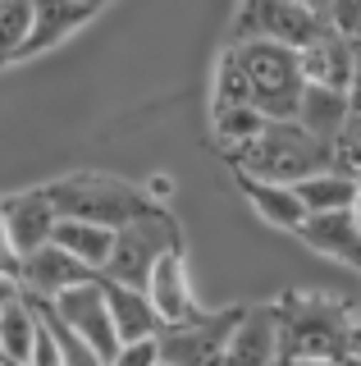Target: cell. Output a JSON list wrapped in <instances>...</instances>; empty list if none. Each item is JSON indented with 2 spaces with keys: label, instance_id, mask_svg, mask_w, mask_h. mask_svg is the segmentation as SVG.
<instances>
[{
  "label": "cell",
  "instance_id": "28",
  "mask_svg": "<svg viewBox=\"0 0 361 366\" xmlns=\"http://www.w3.org/2000/svg\"><path fill=\"white\" fill-rule=\"evenodd\" d=\"M32 366H64V357H60V348H55V339H51V330H46V320H41V335H37V348H32Z\"/></svg>",
  "mask_w": 361,
  "mask_h": 366
},
{
  "label": "cell",
  "instance_id": "38",
  "mask_svg": "<svg viewBox=\"0 0 361 366\" xmlns=\"http://www.w3.org/2000/svg\"><path fill=\"white\" fill-rule=\"evenodd\" d=\"M0 366H9V362H5V348H0Z\"/></svg>",
  "mask_w": 361,
  "mask_h": 366
},
{
  "label": "cell",
  "instance_id": "33",
  "mask_svg": "<svg viewBox=\"0 0 361 366\" xmlns=\"http://www.w3.org/2000/svg\"><path fill=\"white\" fill-rule=\"evenodd\" d=\"M298 5H307V9H315V14H320V19H330L334 0H298Z\"/></svg>",
  "mask_w": 361,
  "mask_h": 366
},
{
  "label": "cell",
  "instance_id": "21",
  "mask_svg": "<svg viewBox=\"0 0 361 366\" xmlns=\"http://www.w3.org/2000/svg\"><path fill=\"white\" fill-rule=\"evenodd\" d=\"M270 114L256 110V106H210V137L224 156H238L247 142L265 133Z\"/></svg>",
  "mask_w": 361,
  "mask_h": 366
},
{
  "label": "cell",
  "instance_id": "7",
  "mask_svg": "<svg viewBox=\"0 0 361 366\" xmlns=\"http://www.w3.org/2000/svg\"><path fill=\"white\" fill-rule=\"evenodd\" d=\"M243 307H220V312H206L193 325H174L165 330L161 339V362L169 366H224L229 357V335L238 325Z\"/></svg>",
  "mask_w": 361,
  "mask_h": 366
},
{
  "label": "cell",
  "instance_id": "19",
  "mask_svg": "<svg viewBox=\"0 0 361 366\" xmlns=\"http://www.w3.org/2000/svg\"><path fill=\"white\" fill-rule=\"evenodd\" d=\"M51 243H60L69 257H78L83 266H92L101 274V270H106V261H110V252H115V229L96 224V220H78V215H60Z\"/></svg>",
  "mask_w": 361,
  "mask_h": 366
},
{
  "label": "cell",
  "instance_id": "18",
  "mask_svg": "<svg viewBox=\"0 0 361 366\" xmlns=\"http://www.w3.org/2000/svg\"><path fill=\"white\" fill-rule=\"evenodd\" d=\"M41 335V307L28 293H19L14 302L0 312V348H5L9 366H32V348Z\"/></svg>",
  "mask_w": 361,
  "mask_h": 366
},
{
  "label": "cell",
  "instance_id": "15",
  "mask_svg": "<svg viewBox=\"0 0 361 366\" xmlns=\"http://www.w3.org/2000/svg\"><path fill=\"white\" fill-rule=\"evenodd\" d=\"M357 41L338 28H325L311 46H302L298 60H302V78L315 87H334V92H347L352 83V69H357Z\"/></svg>",
  "mask_w": 361,
  "mask_h": 366
},
{
  "label": "cell",
  "instance_id": "32",
  "mask_svg": "<svg viewBox=\"0 0 361 366\" xmlns=\"http://www.w3.org/2000/svg\"><path fill=\"white\" fill-rule=\"evenodd\" d=\"M347 362V357H343ZM343 362H334V357H284L279 366H343Z\"/></svg>",
  "mask_w": 361,
  "mask_h": 366
},
{
  "label": "cell",
  "instance_id": "12",
  "mask_svg": "<svg viewBox=\"0 0 361 366\" xmlns=\"http://www.w3.org/2000/svg\"><path fill=\"white\" fill-rule=\"evenodd\" d=\"M83 280H96L92 266H83L78 257H69L60 243H46L37 252H28L24 261H19V284H24L28 297H37V302H51V297H60L64 289H73V284Z\"/></svg>",
  "mask_w": 361,
  "mask_h": 366
},
{
  "label": "cell",
  "instance_id": "13",
  "mask_svg": "<svg viewBox=\"0 0 361 366\" xmlns=\"http://www.w3.org/2000/svg\"><path fill=\"white\" fill-rule=\"evenodd\" d=\"M302 247H311L315 257L325 261H338V266L357 270L361 274V224L352 220V211H320V215H307L298 234Z\"/></svg>",
  "mask_w": 361,
  "mask_h": 366
},
{
  "label": "cell",
  "instance_id": "27",
  "mask_svg": "<svg viewBox=\"0 0 361 366\" xmlns=\"http://www.w3.org/2000/svg\"><path fill=\"white\" fill-rule=\"evenodd\" d=\"M156 362H161V343H156V339H142V343H123V348L106 366H156Z\"/></svg>",
  "mask_w": 361,
  "mask_h": 366
},
{
  "label": "cell",
  "instance_id": "14",
  "mask_svg": "<svg viewBox=\"0 0 361 366\" xmlns=\"http://www.w3.org/2000/svg\"><path fill=\"white\" fill-rule=\"evenodd\" d=\"M233 183H238L243 202L261 215V224L279 229V234H298L302 220H307V202L298 197V183H275V179H256L233 169Z\"/></svg>",
  "mask_w": 361,
  "mask_h": 366
},
{
  "label": "cell",
  "instance_id": "34",
  "mask_svg": "<svg viewBox=\"0 0 361 366\" xmlns=\"http://www.w3.org/2000/svg\"><path fill=\"white\" fill-rule=\"evenodd\" d=\"M347 357H361V320H357V330H352V352Z\"/></svg>",
  "mask_w": 361,
  "mask_h": 366
},
{
  "label": "cell",
  "instance_id": "8",
  "mask_svg": "<svg viewBox=\"0 0 361 366\" xmlns=\"http://www.w3.org/2000/svg\"><path fill=\"white\" fill-rule=\"evenodd\" d=\"M46 307H51V312L60 316L69 330H78V335L92 343V348H96L106 362L123 348L119 325H115V316H110V302H106V284H101V274H96V280L73 284V289H64L60 297H51Z\"/></svg>",
  "mask_w": 361,
  "mask_h": 366
},
{
  "label": "cell",
  "instance_id": "23",
  "mask_svg": "<svg viewBox=\"0 0 361 366\" xmlns=\"http://www.w3.org/2000/svg\"><path fill=\"white\" fill-rule=\"evenodd\" d=\"M210 106H252V83H247V69L238 60L233 46H224L215 74H210Z\"/></svg>",
  "mask_w": 361,
  "mask_h": 366
},
{
  "label": "cell",
  "instance_id": "30",
  "mask_svg": "<svg viewBox=\"0 0 361 366\" xmlns=\"http://www.w3.org/2000/svg\"><path fill=\"white\" fill-rule=\"evenodd\" d=\"M361 51V46H357ZM347 110L361 119V55H357V69H352V83H347Z\"/></svg>",
  "mask_w": 361,
  "mask_h": 366
},
{
  "label": "cell",
  "instance_id": "9",
  "mask_svg": "<svg viewBox=\"0 0 361 366\" xmlns=\"http://www.w3.org/2000/svg\"><path fill=\"white\" fill-rule=\"evenodd\" d=\"M146 297L156 302V312H161L165 330L193 325V320H201V316L210 312V307L197 297V289H193V274H188V252H183V247L165 252V257L156 261L151 280H146Z\"/></svg>",
  "mask_w": 361,
  "mask_h": 366
},
{
  "label": "cell",
  "instance_id": "24",
  "mask_svg": "<svg viewBox=\"0 0 361 366\" xmlns=\"http://www.w3.org/2000/svg\"><path fill=\"white\" fill-rule=\"evenodd\" d=\"M32 32V0H0V69L24 60Z\"/></svg>",
  "mask_w": 361,
  "mask_h": 366
},
{
  "label": "cell",
  "instance_id": "4",
  "mask_svg": "<svg viewBox=\"0 0 361 366\" xmlns=\"http://www.w3.org/2000/svg\"><path fill=\"white\" fill-rule=\"evenodd\" d=\"M229 46L238 51V60L247 69L252 106L265 110L270 119H298L302 92H307L298 51H293V46H279V41H229Z\"/></svg>",
  "mask_w": 361,
  "mask_h": 366
},
{
  "label": "cell",
  "instance_id": "16",
  "mask_svg": "<svg viewBox=\"0 0 361 366\" xmlns=\"http://www.w3.org/2000/svg\"><path fill=\"white\" fill-rule=\"evenodd\" d=\"M96 14L101 9L83 5V0H32V32H28V46H24V60L55 51V46L69 41L73 32H83Z\"/></svg>",
  "mask_w": 361,
  "mask_h": 366
},
{
  "label": "cell",
  "instance_id": "40",
  "mask_svg": "<svg viewBox=\"0 0 361 366\" xmlns=\"http://www.w3.org/2000/svg\"><path fill=\"white\" fill-rule=\"evenodd\" d=\"M357 46H361V32H357Z\"/></svg>",
  "mask_w": 361,
  "mask_h": 366
},
{
  "label": "cell",
  "instance_id": "1",
  "mask_svg": "<svg viewBox=\"0 0 361 366\" xmlns=\"http://www.w3.org/2000/svg\"><path fill=\"white\" fill-rule=\"evenodd\" d=\"M275 302H279V325H284V357L343 362L352 352V330L361 320L357 302L320 289H288Z\"/></svg>",
  "mask_w": 361,
  "mask_h": 366
},
{
  "label": "cell",
  "instance_id": "2",
  "mask_svg": "<svg viewBox=\"0 0 361 366\" xmlns=\"http://www.w3.org/2000/svg\"><path fill=\"white\" fill-rule=\"evenodd\" d=\"M51 202L60 215H78V220H96L110 229H123L142 215L161 211V197L142 183H128L119 174H101V169H73V174H60L46 183Z\"/></svg>",
  "mask_w": 361,
  "mask_h": 366
},
{
  "label": "cell",
  "instance_id": "10",
  "mask_svg": "<svg viewBox=\"0 0 361 366\" xmlns=\"http://www.w3.org/2000/svg\"><path fill=\"white\" fill-rule=\"evenodd\" d=\"M284 362V325H279V302H252L243 307L238 325L229 335V357L224 366H279Z\"/></svg>",
  "mask_w": 361,
  "mask_h": 366
},
{
  "label": "cell",
  "instance_id": "25",
  "mask_svg": "<svg viewBox=\"0 0 361 366\" xmlns=\"http://www.w3.org/2000/svg\"><path fill=\"white\" fill-rule=\"evenodd\" d=\"M32 302H37V297H32ZM37 307H41V320H46V330H51L55 348H60L64 366H106V357H101V352L92 348V343H87L83 335H78V330H69V325H64V320L55 316L46 302H37Z\"/></svg>",
  "mask_w": 361,
  "mask_h": 366
},
{
  "label": "cell",
  "instance_id": "22",
  "mask_svg": "<svg viewBox=\"0 0 361 366\" xmlns=\"http://www.w3.org/2000/svg\"><path fill=\"white\" fill-rule=\"evenodd\" d=\"M298 197L307 202V215H320V211H352V197H357V179L338 174V169H315L298 183Z\"/></svg>",
  "mask_w": 361,
  "mask_h": 366
},
{
  "label": "cell",
  "instance_id": "36",
  "mask_svg": "<svg viewBox=\"0 0 361 366\" xmlns=\"http://www.w3.org/2000/svg\"><path fill=\"white\" fill-rule=\"evenodd\" d=\"M83 5H96V9H106V5H110V0H83Z\"/></svg>",
  "mask_w": 361,
  "mask_h": 366
},
{
  "label": "cell",
  "instance_id": "39",
  "mask_svg": "<svg viewBox=\"0 0 361 366\" xmlns=\"http://www.w3.org/2000/svg\"><path fill=\"white\" fill-rule=\"evenodd\" d=\"M156 366H169V362H156Z\"/></svg>",
  "mask_w": 361,
  "mask_h": 366
},
{
  "label": "cell",
  "instance_id": "29",
  "mask_svg": "<svg viewBox=\"0 0 361 366\" xmlns=\"http://www.w3.org/2000/svg\"><path fill=\"white\" fill-rule=\"evenodd\" d=\"M0 274H14L19 280V252H14V243H9V234H5V220H0Z\"/></svg>",
  "mask_w": 361,
  "mask_h": 366
},
{
  "label": "cell",
  "instance_id": "5",
  "mask_svg": "<svg viewBox=\"0 0 361 366\" xmlns=\"http://www.w3.org/2000/svg\"><path fill=\"white\" fill-rule=\"evenodd\" d=\"M174 247H183V224L169 215V206H161V211H151V215H142V220L115 229V252H110L101 280H119V284H138V289H146L156 261H161L165 252H174Z\"/></svg>",
  "mask_w": 361,
  "mask_h": 366
},
{
  "label": "cell",
  "instance_id": "35",
  "mask_svg": "<svg viewBox=\"0 0 361 366\" xmlns=\"http://www.w3.org/2000/svg\"><path fill=\"white\" fill-rule=\"evenodd\" d=\"M352 220L361 224V179H357V197H352Z\"/></svg>",
  "mask_w": 361,
  "mask_h": 366
},
{
  "label": "cell",
  "instance_id": "3",
  "mask_svg": "<svg viewBox=\"0 0 361 366\" xmlns=\"http://www.w3.org/2000/svg\"><path fill=\"white\" fill-rule=\"evenodd\" d=\"M229 169L275 183H302L315 169H330V142L307 133L298 119H270L256 142H247L238 156H229Z\"/></svg>",
  "mask_w": 361,
  "mask_h": 366
},
{
  "label": "cell",
  "instance_id": "6",
  "mask_svg": "<svg viewBox=\"0 0 361 366\" xmlns=\"http://www.w3.org/2000/svg\"><path fill=\"white\" fill-rule=\"evenodd\" d=\"M325 28H330V19H320L315 9L298 5V0H238L229 41H279V46L302 51Z\"/></svg>",
  "mask_w": 361,
  "mask_h": 366
},
{
  "label": "cell",
  "instance_id": "17",
  "mask_svg": "<svg viewBox=\"0 0 361 366\" xmlns=\"http://www.w3.org/2000/svg\"><path fill=\"white\" fill-rule=\"evenodd\" d=\"M101 284H106V302H110V316H115L123 343H142V339H161L165 335V320L156 312V302L146 297V289L119 284V280H101Z\"/></svg>",
  "mask_w": 361,
  "mask_h": 366
},
{
  "label": "cell",
  "instance_id": "26",
  "mask_svg": "<svg viewBox=\"0 0 361 366\" xmlns=\"http://www.w3.org/2000/svg\"><path fill=\"white\" fill-rule=\"evenodd\" d=\"M330 165L347 179H361V119L357 114H347V124L330 142Z\"/></svg>",
  "mask_w": 361,
  "mask_h": 366
},
{
  "label": "cell",
  "instance_id": "31",
  "mask_svg": "<svg viewBox=\"0 0 361 366\" xmlns=\"http://www.w3.org/2000/svg\"><path fill=\"white\" fill-rule=\"evenodd\" d=\"M19 293H24V284H19V280H14V274H0V312H5V307H9V302H14V297H19Z\"/></svg>",
  "mask_w": 361,
  "mask_h": 366
},
{
  "label": "cell",
  "instance_id": "37",
  "mask_svg": "<svg viewBox=\"0 0 361 366\" xmlns=\"http://www.w3.org/2000/svg\"><path fill=\"white\" fill-rule=\"evenodd\" d=\"M343 366H361V357H347V362H343Z\"/></svg>",
  "mask_w": 361,
  "mask_h": 366
},
{
  "label": "cell",
  "instance_id": "11",
  "mask_svg": "<svg viewBox=\"0 0 361 366\" xmlns=\"http://www.w3.org/2000/svg\"><path fill=\"white\" fill-rule=\"evenodd\" d=\"M0 220H5V234H9V243H14L19 261H24L28 252L46 247L51 238H55L60 211H55L46 183H37V188H24V192H9V197H0Z\"/></svg>",
  "mask_w": 361,
  "mask_h": 366
},
{
  "label": "cell",
  "instance_id": "20",
  "mask_svg": "<svg viewBox=\"0 0 361 366\" xmlns=\"http://www.w3.org/2000/svg\"><path fill=\"white\" fill-rule=\"evenodd\" d=\"M347 92H334V87H315L307 83V92H302V106H298V124L307 133H315L320 142H334L338 129L347 124Z\"/></svg>",
  "mask_w": 361,
  "mask_h": 366
}]
</instances>
